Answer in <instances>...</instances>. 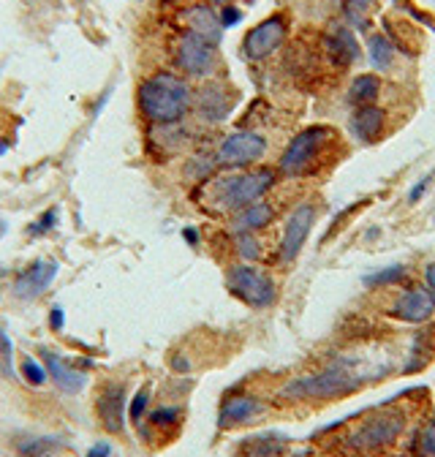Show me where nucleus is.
<instances>
[{
    "label": "nucleus",
    "mask_w": 435,
    "mask_h": 457,
    "mask_svg": "<svg viewBox=\"0 0 435 457\" xmlns=\"http://www.w3.org/2000/svg\"><path fill=\"white\" fill-rule=\"evenodd\" d=\"M373 8V0H346V17L354 22V25H362L367 20Z\"/></svg>",
    "instance_id": "a878e982"
},
{
    "label": "nucleus",
    "mask_w": 435,
    "mask_h": 457,
    "mask_svg": "<svg viewBox=\"0 0 435 457\" xmlns=\"http://www.w3.org/2000/svg\"><path fill=\"white\" fill-rule=\"evenodd\" d=\"M112 455V449H109V444H96L90 452H87V457H109Z\"/></svg>",
    "instance_id": "f704fd0d"
},
{
    "label": "nucleus",
    "mask_w": 435,
    "mask_h": 457,
    "mask_svg": "<svg viewBox=\"0 0 435 457\" xmlns=\"http://www.w3.org/2000/svg\"><path fill=\"white\" fill-rule=\"evenodd\" d=\"M188 27H191V33H196L199 38H205L207 44H212V47L221 41V33H223L221 17H215L209 8H202V6L188 14Z\"/></svg>",
    "instance_id": "dca6fc26"
},
{
    "label": "nucleus",
    "mask_w": 435,
    "mask_h": 457,
    "mask_svg": "<svg viewBox=\"0 0 435 457\" xmlns=\"http://www.w3.org/2000/svg\"><path fill=\"white\" fill-rule=\"evenodd\" d=\"M185 240L196 245V240H199V237H196V231H193V228H185Z\"/></svg>",
    "instance_id": "4c0bfd02"
},
{
    "label": "nucleus",
    "mask_w": 435,
    "mask_h": 457,
    "mask_svg": "<svg viewBox=\"0 0 435 457\" xmlns=\"http://www.w3.org/2000/svg\"><path fill=\"white\" fill-rule=\"evenodd\" d=\"M403 414H381L376 419H370L364 428H359L354 435H351V444L357 449H381V447H389L400 430H403Z\"/></svg>",
    "instance_id": "0eeeda50"
},
{
    "label": "nucleus",
    "mask_w": 435,
    "mask_h": 457,
    "mask_svg": "<svg viewBox=\"0 0 435 457\" xmlns=\"http://www.w3.org/2000/svg\"><path fill=\"white\" fill-rule=\"evenodd\" d=\"M147 400H150L147 389H139V392L133 395L131 408H128V414H131V419H133V422H139V419H142V414H145V408H147Z\"/></svg>",
    "instance_id": "c85d7f7f"
},
{
    "label": "nucleus",
    "mask_w": 435,
    "mask_h": 457,
    "mask_svg": "<svg viewBox=\"0 0 435 457\" xmlns=\"http://www.w3.org/2000/svg\"><path fill=\"white\" fill-rule=\"evenodd\" d=\"M60 444V438H50V435H38V438H27L20 444V457H50Z\"/></svg>",
    "instance_id": "4be33fe9"
},
{
    "label": "nucleus",
    "mask_w": 435,
    "mask_h": 457,
    "mask_svg": "<svg viewBox=\"0 0 435 457\" xmlns=\"http://www.w3.org/2000/svg\"><path fill=\"white\" fill-rule=\"evenodd\" d=\"M313 221H316V207H313V204H300V207L294 210V215H291L288 224H286V234H283V242H281L283 261L297 259V254H300L302 245H305L310 228H313Z\"/></svg>",
    "instance_id": "1a4fd4ad"
},
{
    "label": "nucleus",
    "mask_w": 435,
    "mask_h": 457,
    "mask_svg": "<svg viewBox=\"0 0 435 457\" xmlns=\"http://www.w3.org/2000/svg\"><path fill=\"white\" fill-rule=\"evenodd\" d=\"M50 327H52L54 332L63 330V310H60V307H52V313H50Z\"/></svg>",
    "instance_id": "72a5a7b5"
},
{
    "label": "nucleus",
    "mask_w": 435,
    "mask_h": 457,
    "mask_svg": "<svg viewBox=\"0 0 435 457\" xmlns=\"http://www.w3.org/2000/svg\"><path fill=\"white\" fill-rule=\"evenodd\" d=\"M239 20H242V11H239V8H223V14H221V25L223 27H231V25H237V22H239Z\"/></svg>",
    "instance_id": "473e14b6"
},
{
    "label": "nucleus",
    "mask_w": 435,
    "mask_h": 457,
    "mask_svg": "<svg viewBox=\"0 0 435 457\" xmlns=\"http://www.w3.org/2000/svg\"><path fill=\"white\" fill-rule=\"evenodd\" d=\"M258 411H261V403H258L256 398H245V395L231 398V400H226V403L221 406L218 425H221V428H237V425H242V422H251Z\"/></svg>",
    "instance_id": "2eb2a0df"
},
{
    "label": "nucleus",
    "mask_w": 435,
    "mask_h": 457,
    "mask_svg": "<svg viewBox=\"0 0 435 457\" xmlns=\"http://www.w3.org/2000/svg\"><path fill=\"white\" fill-rule=\"evenodd\" d=\"M425 283H427V289L435 294V264H430V267L425 270Z\"/></svg>",
    "instance_id": "e433bc0d"
},
{
    "label": "nucleus",
    "mask_w": 435,
    "mask_h": 457,
    "mask_svg": "<svg viewBox=\"0 0 435 457\" xmlns=\"http://www.w3.org/2000/svg\"><path fill=\"white\" fill-rule=\"evenodd\" d=\"M267 152V142L261 133L253 131H237L223 139L221 150H218V161L223 166H248L261 161V155Z\"/></svg>",
    "instance_id": "39448f33"
},
{
    "label": "nucleus",
    "mask_w": 435,
    "mask_h": 457,
    "mask_svg": "<svg viewBox=\"0 0 435 457\" xmlns=\"http://www.w3.org/2000/svg\"><path fill=\"white\" fill-rule=\"evenodd\" d=\"M0 373L3 376H14V349H11V338L8 332L0 327Z\"/></svg>",
    "instance_id": "393cba45"
},
{
    "label": "nucleus",
    "mask_w": 435,
    "mask_h": 457,
    "mask_svg": "<svg viewBox=\"0 0 435 457\" xmlns=\"http://www.w3.org/2000/svg\"><path fill=\"white\" fill-rule=\"evenodd\" d=\"M275 182V172L270 169H256V172H248V175H237L221 182L218 188V202L223 204L226 210H245L251 204H256L270 185Z\"/></svg>",
    "instance_id": "7ed1b4c3"
},
{
    "label": "nucleus",
    "mask_w": 435,
    "mask_h": 457,
    "mask_svg": "<svg viewBox=\"0 0 435 457\" xmlns=\"http://www.w3.org/2000/svg\"><path fill=\"white\" fill-rule=\"evenodd\" d=\"M215 3H226V0H215Z\"/></svg>",
    "instance_id": "58836bf2"
},
{
    "label": "nucleus",
    "mask_w": 435,
    "mask_h": 457,
    "mask_svg": "<svg viewBox=\"0 0 435 457\" xmlns=\"http://www.w3.org/2000/svg\"><path fill=\"white\" fill-rule=\"evenodd\" d=\"M403 275H406L403 267H392V270H384L381 275H370L367 283H395V280H400Z\"/></svg>",
    "instance_id": "7c9ffc66"
},
{
    "label": "nucleus",
    "mask_w": 435,
    "mask_h": 457,
    "mask_svg": "<svg viewBox=\"0 0 435 457\" xmlns=\"http://www.w3.org/2000/svg\"><path fill=\"white\" fill-rule=\"evenodd\" d=\"M419 449H422V455L425 457H435V422H427L422 433H419Z\"/></svg>",
    "instance_id": "bb28decb"
},
{
    "label": "nucleus",
    "mask_w": 435,
    "mask_h": 457,
    "mask_svg": "<svg viewBox=\"0 0 435 457\" xmlns=\"http://www.w3.org/2000/svg\"><path fill=\"white\" fill-rule=\"evenodd\" d=\"M199 112L205 115L209 123H218V120L226 117L229 99H226V93H223L221 85H207L205 90H202V96H199Z\"/></svg>",
    "instance_id": "f3484780"
},
{
    "label": "nucleus",
    "mask_w": 435,
    "mask_h": 457,
    "mask_svg": "<svg viewBox=\"0 0 435 457\" xmlns=\"http://www.w3.org/2000/svg\"><path fill=\"white\" fill-rule=\"evenodd\" d=\"M330 52L334 55V60H340V66H348L359 57V44L354 38L351 30L340 27V30H332L330 33Z\"/></svg>",
    "instance_id": "aec40b11"
},
{
    "label": "nucleus",
    "mask_w": 435,
    "mask_h": 457,
    "mask_svg": "<svg viewBox=\"0 0 435 457\" xmlns=\"http://www.w3.org/2000/svg\"><path fill=\"white\" fill-rule=\"evenodd\" d=\"M226 286L231 294L253 307H267L275 303V280L256 267H231Z\"/></svg>",
    "instance_id": "20e7f679"
},
{
    "label": "nucleus",
    "mask_w": 435,
    "mask_h": 457,
    "mask_svg": "<svg viewBox=\"0 0 435 457\" xmlns=\"http://www.w3.org/2000/svg\"><path fill=\"white\" fill-rule=\"evenodd\" d=\"M370 60L378 66V68H386V66H392V57H395V50H392V41L386 38V36H373L370 38Z\"/></svg>",
    "instance_id": "5701e85b"
},
{
    "label": "nucleus",
    "mask_w": 435,
    "mask_h": 457,
    "mask_svg": "<svg viewBox=\"0 0 435 457\" xmlns=\"http://www.w3.org/2000/svg\"><path fill=\"white\" fill-rule=\"evenodd\" d=\"M191 103V90L188 85L175 74H153L142 82L139 87V109L142 115L155 123V126H172L182 120Z\"/></svg>",
    "instance_id": "f257e3e1"
},
{
    "label": "nucleus",
    "mask_w": 435,
    "mask_h": 457,
    "mask_svg": "<svg viewBox=\"0 0 435 457\" xmlns=\"http://www.w3.org/2000/svg\"><path fill=\"white\" fill-rule=\"evenodd\" d=\"M237 248H239V254L245 256V259H258V256H261V245L253 240L251 231H245V234L237 237Z\"/></svg>",
    "instance_id": "cd10ccee"
},
{
    "label": "nucleus",
    "mask_w": 435,
    "mask_h": 457,
    "mask_svg": "<svg viewBox=\"0 0 435 457\" xmlns=\"http://www.w3.org/2000/svg\"><path fill=\"white\" fill-rule=\"evenodd\" d=\"M357 386H362V376H357L343 362V365H332V368L321 370L318 376L288 381L281 395L288 398V400H330V398H340V395L354 392Z\"/></svg>",
    "instance_id": "f03ea898"
},
{
    "label": "nucleus",
    "mask_w": 435,
    "mask_h": 457,
    "mask_svg": "<svg viewBox=\"0 0 435 457\" xmlns=\"http://www.w3.org/2000/svg\"><path fill=\"white\" fill-rule=\"evenodd\" d=\"M20 370H22V379H25L30 386H41V384L47 381V368L38 365L33 356H25V359H22Z\"/></svg>",
    "instance_id": "b1692460"
},
{
    "label": "nucleus",
    "mask_w": 435,
    "mask_h": 457,
    "mask_svg": "<svg viewBox=\"0 0 435 457\" xmlns=\"http://www.w3.org/2000/svg\"><path fill=\"white\" fill-rule=\"evenodd\" d=\"M98 419L109 433H123V416H126V389L123 384H109L98 395Z\"/></svg>",
    "instance_id": "f8f14e48"
},
{
    "label": "nucleus",
    "mask_w": 435,
    "mask_h": 457,
    "mask_svg": "<svg viewBox=\"0 0 435 457\" xmlns=\"http://www.w3.org/2000/svg\"><path fill=\"white\" fill-rule=\"evenodd\" d=\"M57 275V264L54 261H47V259H38L27 267L25 273H20L17 280H14V294L20 300H36L38 294L47 291L52 280Z\"/></svg>",
    "instance_id": "9b49d317"
},
{
    "label": "nucleus",
    "mask_w": 435,
    "mask_h": 457,
    "mask_svg": "<svg viewBox=\"0 0 435 457\" xmlns=\"http://www.w3.org/2000/svg\"><path fill=\"white\" fill-rule=\"evenodd\" d=\"M354 128H357V136L362 142H373L384 131V112L373 103H364L354 117Z\"/></svg>",
    "instance_id": "a211bd4d"
},
{
    "label": "nucleus",
    "mask_w": 435,
    "mask_h": 457,
    "mask_svg": "<svg viewBox=\"0 0 435 457\" xmlns=\"http://www.w3.org/2000/svg\"><path fill=\"white\" fill-rule=\"evenodd\" d=\"M272 221V207L264 202H256L251 207H245L237 218H234V228L237 234H245V231H256V228H264Z\"/></svg>",
    "instance_id": "6ab92c4d"
},
{
    "label": "nucleus",
    "mask_w": 435,
    "mask_h": 457,
    "mask_svg": "<svg viewBox=\"0 0 435 457\" xmlns=\"http://www.w3.org/2000/svg\"><path fill=\"white\" fill-rule=\"evenodd\" d=\"M177 416H179L177 408H158L150 419H153V425L158 428V425H175V422H177Z\"/></svg>",
    "instance_id": "c756f323"
},
{
    "label": "nucleus",
    "mask_w": 435,
    "mask_h": 457,
    "mask_svg": "<svg viewBox=\"0 0 435 457\" xmlns=\"http://www.w3.org/2000/svg\"><path fill=\"white\" fill-rule=\"evenodd\" d=\"M378 90H381V79L373 74H362L354 79V85H351V90H348V99L354 103H373L378 99Z\"/></svg>",
    "instance_id": "412c9836"
},
{
    "label": "nucleus",
    "mask_w": 435,
    "mask_h": 457,
    "mask_svg": "<svg viewBox=\"0 0 435 457\" xmlns=\"http://www.w3.org/2000/svg\"><path fill=\"white\" fill-rule=\"evenodd\" d=\"M283 36H286V25H283L281 17H270L264 22H258L242 41V55L248 60H264L267 55L281 47Z\"/></svg>",
    "instance_id": "6e6552de"
},
{
    "label": "nucleus",
    "mask_w": 435,
    "mask_h": 457,
    "mask_svg": "<svg viewBox=\"0 0 435 457\" xmlns=\"http://www.w3.org/2000/svg\"><path fill=\"white\" fill-rule=\"evenodd\" d=\"M44 368H47V376H50L63 392H79V389H84V384H87V376L77 370L71 362H66L63 356L52 354L44 349Z\"/></svg>",
    "instance_id": "4468645a"
},
{
    "label": "nucleus",
    "mask_w": 435,
    "mask_h": 457,
    "mask_svg": "<svg viewBox=\"0 0 435 457\" xmlns=\"http://www.w3.org/2000/svg\"><path fill=\"white\" fill-rule=\"evenodd\" d=\"M427 185H430V180H422V182H419V185L411 191V202H419V196L427 191Z\"/></svg>",
    "instance_id": "c9c22d12"
},
{
    "label": "nucleus",
    "mask_w": 435,
    "mask_h": 457,
    "mask_svg": "<svg viewBox=\"0 0 435 457\" xmlns=\"http://www.w3.org/2000/svg\"><path fill=\"white\" fill-rule=\"evenodd\" d=\"M435 310V294L427 286H413L408 289L397 303L392 307V313L397 319H406V321H425L430 319Z\"/></svg>",
    "instance_id": "ddd939ff"
},
{
    "label": "nucleus",
    "mask_w": 435,
    "mask_h": 457,
    "mask_svg": "<svg viewBox=\"0 0 435 457\" xmlns=\"http://www.w3.org/2000/svg\"><path fill=\"white\" fill-rule=\"evenodd\" d=\"M327 128H307L302 133H297V139L286 147L281 158V172L283 175H302L307 164L313 161L316 150L321 147V139L327 136Z\"/></svg>",
    "instance_id": "423d86ee"
},
{
    "label": "nucleus",
    "mask_w": 435,
    "mask_h": 457,
    "mask_svg": "<svg viewBox=\"0 0 435 457\" xmlns=\"http://www.w3.org/2000/svg\"><path fill=\"white\" fill-rule=\"evenodd\" d=\"M212 60H215V47L207 44L205 38H199L196 33H185L182 41H179V50H177V63L182 71L188 74H196L202 76L212 68Z\"/></svg>",
    "instance_id": "9d476101"
},
{
    "label": "nucleus",
    "mask_w": 435,
    "mask_h": 457,
    "mask_svg": "<svg viewBox=\"0 0 435 457\" xmlns=\"http://www.w3.org/2000/svg\"><path fill=\"white\" fill-rule=\"evenodd\" d=\"M54 218H57V210H52V212H44L41 215V221L38 224H33V234H41V231H50L52 226H54Z\"/></svg>",
    "instance_id": "2f4dec72"
}]
</instances>
